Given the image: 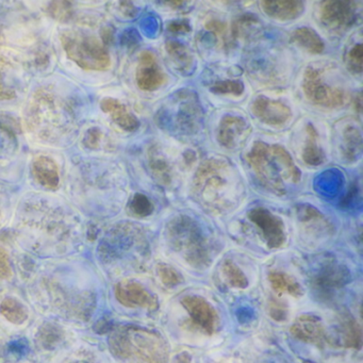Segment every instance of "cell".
<instances>
[{
	"mask_svg": "<svg viewBox=\"0 0 363 363\" xmlns=\"http://www.w3.org/2000/svg\"><path fill=\"white\" fill-rule=\"evenodd\" d=\"M246 161L260 184L276 194L286 193L284 182L297 184L301 180V172L282 146L256 142L246 155Z\"/></svg>",
	"mask_w": 363,
	"mask_h": 363,
	"instance_id": "6da1fadb",
	"label": "cell"
},
{
	"mask_svg": "<svg viewBox=\"0 0 363 363\" xmlns=\"http://www.w3.org/2000/svg\"><path fill=\"white\" fill-rule=\"evenodd\" d=\"M235 188L233 167L220 159H209L201 163L193 182L195 196L206 208L216 212L229 207Z\"/></svg>",
	"mask_w": 363,
	"mask_h": 363,
	"instance_id": "7a4b0ae2",
	"label": "cell"
},
{
	"mask_svg": "<svg viewBox=\"0 0 363 363\" xmlns=\"http://www.w3.org/2000/svg\"><path fill=\"white\" fill-rule=\"evenodd\" d=\"M111 350L116 358L137 363H167L169 346L159 333L139 327H124L112 335Z\"/></svg>",
	"mask_w": 363,
	"mask_h": 363,
	"instance_id": "3957f363",
	"label": "cell"
},
{
	"mask_svg": "<svg viewBox=\"0 0 363 363\" xmlns=\"http://www.w3.org/2000/svg\"><path fill=\"white\" fill-rule=\"evenodd\" d=\"M167 231L174 250L182 254L191 267L203 269L211 262L207 240L194 220L188 216H178L169 223Z\"/></svg>",
	"mask_w": 363,
	"mask_h": 363,
	"instance_id": "277c9868",
	"label": "cell"
},
{
	"mask_svg": "<svg viewBox=\"0 0 363 363\" xmlns=\"http://www.w3.org/2000/svg\"><path fill=\"white\" fill-rule=\"evenodd\" d=\"M63 48L71 60L88 71H106L111 59L103 44L89 33L65 31L61 37Z\"/></svg>",
	"mask_w": 363,
	"mask_h": 363,
	"instance_id": "5b68a950",
	"label": "cell"
},
{
	"mask_svg": "<svg viewBox=\"0 0 363 363\" xmlns=\"http://www.w3.org/2000/svg\"><path fill=\"white\" fill-rule=\"evenodd\" d=\"M303 91L310 103L326 109L343 107L348 99L347 93L343 89L327 84L324 72L315 67H308L306 69Z\"/></svg>",
	"mask_w": 363,
	"mask_h": 363,
	"instance_id": "8992f818",
	"label": "cell"
},
{
	"mask_svg": "<svg viewBox=\"0 0 363 363\" xmlns=\"http://www.w3.org/2000/svg\"><path fill=\"white\" fill-rule=\"evenodd\" d=\"M359 7L354 1H323L320 7V20L328 30L341 33L356 23Z\"/></svg>",
	"mask_w": 363,
	"mask_h": 363,
	"instance_id": "52a82bcc",
	"label": "cell"
},
{
	"mask_svg": "<svg viewBox=\"0 0 363 363\" xmlns=\"http://www.w3.org/2000/svg\"><path fill=\"white\" fill-rule=\"evenodd\" d=\"M250 222L260 230L269 248H280L286 243V233L282 220L265 208H254L248 212Z\"/></svg>",
	"mask_w": 363,
	"mask_h": 363,
	"instance_id": "ba28073f",
	"label": "cell"
},
{
	"mask_svg": "<svg viewBox=\"0 0 363 363\" xmlns=\"http://www.w3.org/2000/svg\"><path fill=\"white\" fill-rule=\"evenodd\" d=\"M192 322L208 335H213L218 328L220 318L213 306L203 297L188 295L182 299Z\"/></svg>",
	"mask_w": 363,
	"mask_h": 363,
	"instance_id": "9c48e42d",
	"label": "cell"
},
{
	"mask_svg": "<svg viewBox=\"0 0 363 363\" xmlns=\"http://www.w3.org/2000/svg\"><path fill=\"white\" fill-rule=\"evenodd\" d=\"M135 79L138 86L146 92L157 90L167 82V75L159 65L154 52L144 50L140 54Z\"/></svg>",
	"mask_w": 363,
	"mask_h": 363,
	"instance_id": "30bf717a",
	"label": "cell"
},
{
	"mask_svg": "<svg viewBox=\"0 0 363 363\" xmlns=\"http://www.w3.org/2000/svg\"><path fill=\"white\" fill-rule=\"evenodd\" d=\"M293 337L305 343L313 344L318 347H324L329 343L328 335L324 324L318 316L312 314L299 315L290 328Z\"/></svg>",
	"mask_w": 363,
	"mask_h": 363,
	"instance_id": "8fae6325",
	"label": "cell"
},
{
	"mask_svg": "<svg viewBox=\"0 0 363 363\" xmlns=\"http://www.w3.org/2000/svg\"><path fill=\"white\" fill-rule=\"evenodd\" d=\"M116 296L125 307L156 310L159 306L156 297L139 282H120L116 286Z\"/></svg>",
	"mask_w": 363,
	"mask_h": 363,
	"instance_id": "7c38bea8",
	"label": "cell"
},
{
	"mask_svg": "<svg viewBox=\"0 0 363 363\" xmlns=\"http://www.w3.org/2000/svg\"><path fill=\"white\" fill-rule=\"evenodd\" d=\"M252 114L269 126H284L292 118V111L281 101L260 96L252 103Z\"/></svg>",
	"mask_w": 363,
	"mask_h": 363,
	"instance_id": "4fadbf2b",
	"label": "cell"
},
{
	"mask_svg": "<svg viewBox=\"0 0 363 363\" xmlns=\"http://www.w3.org/2000/svg\"><path fill=\"white\" fill-rule=\"evenodd\" d=\"M250 126L240 116H227L220 121L218 126V140L226 148H235L245 139L250 133Z\"/></svg>",
	"mask_w": 363,
	"mask_h": 363,
	"instance_id": "5bb4252c",
	"label": "cell"
},
{
	"mask_svg": "<svg viewBox=\"0 0 363 363\" xmlns=\"http://www.w3.org/2000/svg\"><path fill=\"white\" fill-rule=\"evenodd\" d=\"M261 7L269 18L286 22L301 16L305 10V4L298 0H286V1L267 0L261 3Z\"/></svg>",
	"mask_w": 363,
	"mask_h": 363,
	"instance_id": "9a60e30c",
	"label": "cell"
},
{
	"mask_svg": "<svg viewBox=\"0 0 363 363\" xmlns=\"http://www.w3.org/2000/svg\"><path fill=\"white\" fill-rule=\"evenodd\" d=\"M101 110L109 114L114 123L125 131L133 133L139 128L140 123L138 118L118 99H105L101 101Z\"/></svg>",
	"mask_w": 363,
	"mask_h": 363,
	"instance_id": "2e32d148",
	"label": "cell"
},
{
	"mask_svg": "<svg viewBox=\"0 0 363 363\" xmlns=\"http://www.w3.org/2000/svg\"><path fill=\"white\" fill-rule=\"evenodd\" d=\"M350 274L343 265L328 263L314 278V286L318 290H333L343 286L348 281Z\"/></svg>",
	"mask_w": 363,
	"mask_h": 363,
	"instance_id": "e0dca14e",
	"label": "cell"
},
{
	"mask_svg": "<svg viewBox=\"0 0 363 363\" xmlns=\"http://www.w3.org/2000/svg\"><path fill=\"white\" fill-rule=\"evenodd\" d=\"M33 174L39 184L48 189L59 186V169L54 160L48 157H38L33 164Z\"/></svg>",
	"mask_w": 363,
	"mask_h": 363,
	"instance_id": "ac0fdd59",
	"label": "cell"
},
{
	"mask_svg": "<svg viewBox=\"0 0 363 363\" xmlns=\"http://www.w3.org/2000/svg\"><path fill=\"white\" fill-rule=\"evenodd\" d=\"M342 339L347 348L359 350L362 346V330L356 318L350 312H342L339 315Z\"/></svg>",
	"mask_w": 363,
	"mask_h": 363,
	"instance_id": "d6986e66",
	"label": "cell"
},
{
	"mask_svg": "<svg viewBox=\"0 0 363 363\" xmlns=\"http://www.w3.org/2000/svg\"><path fill=\"white\" fill-rule=\"evenodd\" d=\"M291 42L312 55H320L324 52L325 44L320 35L313 29L301 27L293 31Z\"/></svg>",
	"mask_w": 363,
	"mask_h": 363,
	"instance_id": "ffe728a7",
	"label": "cell"
},
{
	"mask_svg": "<svg viewBox=\"0 0 363 363\" xmlns=\"http://www.w3.org/2000/svg\"><path fill=\"white\" fill-rule=\"evenodd\" d=\"M165 50L178 71L182 74H188L192 71L194 57L186 46L177 41H169L165 44Z\"/></svg>",
	"mask_w": 363,
	"mask_h": 363,
	"instance_id": "44dd1931",
	"label": "cell"
},
{
	"mask_svg": "<svg viewBox=\"0 0 363 363\" xmlns=\"http://www.w3.org/2000/svg\"><path fill=\"white\" fill-rule=\"evenodd\" d=\"M306 145L303 148V159L308 165L318 167L324 162V152L318 146V135L315 128L312 125H307L306 127Z\"/></svg>",
	"mask_w": 363,
	"mask_h": 363,
	"instance_id": "7402d4cb",
	"label": "cell"
},
{
	"mask_svg": "<svg viewBox=\"0 0 363 363\" xmlns=\"http://www.w3.org/2000/svg\"><path fill=\"white\" fill-rule=\"evenodd\" d=\"M269 280L276 292L288 293L295 297L301 296L303 294L301 286L288 274L282 273V272H271Z\"/></svg>",
	"mask_w": 363,
	"mask_h": 363,
	"instance_id": "603a6c76",
	"label": "cell"
},
{
	"mask_svg": "<svg viewBox=\"0 0 363 363\" xmlns=\"http://www.w3.org/2000/svg\"><path fill=\"white\" fill-rule=\"evenodd\" d=\"M52 363H99V352L86 347L75 348L72 352H60Z\"/></svg>",
	"mask_w": 363,
	"mask_h": 363,
	"instance_id": "cb8c5ba5",
	"label": "cell"
},
{
	"mask_svg": "<svg viewBox=\"0 0 363 363\" xmlns=\"http://www.w3.org/2000/svg\"><path fill=\"white\" fill-rule=\"evenodd\" d=\"M150 167L152 175L160 184H164V186L171 184V167L164 157L161 156L157 150H150Z\"/></svg>",
	"mask_w": 363,
	"mask_h": 363,
	"instance_id": "d4e9b609",
	"label": "cell"
},
{
	"mask_svg": "<svg viewBox=\"0 0 363 363\" xmlns=\"http://www.w3.org/2000/svg\"><path fill=\"white\" fill-rule=\"evenodd\" d=\"M362 150V138L356 127L348 126L344 133V157L347 160H354Z\"/></svg>",
	"mask_w": 363,
	"mask_h": 363,
	"instance_id": "484cf974",
	"label": "cell"
},
{
	"mask_svg": "<svg viewBox=\"0 0 363 363\" xmlns=\"http://www.w3.org/2000/svg\"><path fill=\"white\" fill-rule=\"evenodd\" d=\"M222 269L225 278L231 286L240 289L247 286L248 280L245 274L239 269V267L233 260H230V259L225 260Z\"/></svg>",
	"mask_w": 363,
	"mask_h": 363,
	"instance_id": "4316f807",
	"label": "cell"
},
{
	"mask_svg": "<svg viewBox=\"0 0 363 363\" xmlns=\"http://www.w3.org/2000/svg\"><path fill=\"white\" fill-rule=\"evenodd\" d=\"M0 309H1V314L14 324H22L28 316L24 306L21 305L18 301H14V299H7L4 301Z\"/></svg>",
	"mask_w": 363,
	"mask_h": 363,
	"instance_id": "83f0119b",
	"label": "cell"
},
{
	"mask_svg": "<svg viewBox=\"0 0 363 363\" xmlns=\"http://www.w3.org/2000/svg\"><path fill=\"white\" fill-rule=\"evenodd\" d=\"M298 218L303 224L308 225V226L324 227L328 228L329 223L325 220L324 216L311 206H301L298 208Z\"/></svg>",
	"mask_w": 363,
	"mask_h": 363,
	"instance_id": "f1b7e54d",
	"label": "cell"
},
{
	"mask_svg": "<svg viewBox=\"0 0 363 363\" xmlns=\"http://www.w3.org/2000/svg\"><path fill=\"white\" fill-rule=\"evenodd\" d=\"M210 90L216 94L233 95L238 97L243 95L245 86L238 80H224V82H218L212 84Z\"/></svg>",
	"mask_w": 363,
	"mask_h": 363,
	"instance_id": "f546056e",
	"label": "cell"
},
{
	"mask_svg": "<svg viewBox=\"0 0 363 363\" xmlns=\"http://www.w3.org/2000/svg\"><path fill=\"white\" fill-rule=\"evenodd\" d=\"M258 23L256 16H252V14L247 13L239 16L233 24L231 33H233V39H241V38L245 37L250 27L255 26Z\"/></svg>",
	"mask_w": 363,
	"mask_h": 363,
	"instance_id": "4dcf8cb0",
	"label": "cell"
},
{
	"mask_svg": "<svg viewBox=\"0 0 363 363\" xmlns=\"http://www.w3.org/2000/svg\"><path fill=\"white\" fill-rule=\"evenodd\" d=\"M130 210L135 216L145 218L152 213L154 205L145 195L137 194L131 201Z\"/></svg>",
	"mask_w": 363,
	"mask_h": 363,
	"instance_id": "1f68e13d",
	"label": "cell"
},
{
	"mask_svg": "<svg viewBox=\"0 0 363 363\" xmlns=\"http://www.w3.org/2000/svg\"><path fill=\"white\" fill-rule=\"evenodd\" d=\"M158 274L161 281L169 288H173L182 282V275L171 265H159Z\"/></svg>",
	"mask_w": 363,
	"mask_h": 363,
	"instance_id": "d6a6232c",
	"label": "cell"
},
{
	"mask_svg": "<svg viewBox=\"0 0 363 363\" xmlns=\"http://www.w3.org/2000/svg\"><path fill=\"white\" fill-rule=\"evenodd\" d=\"M348 69L352 73L360 75L363 71V46L362 44H357L348 52L347 56Z\"/></svg>",
	"mask_w": 363,
	"mask_h": 363,
	"instance_id": "836d02e7",
	"label": "cell"
},
{
	"mask_svg": "<svg viewBox=\"0 0 363 363\" xmlns=\"http://www.w3.org/2000/svg\"><path fill=\"white\" fill-rule=\"evenodd\" d=\"M288 309L286 306L279 299L273 298L269 301V315L277 322L286 320Z\"/></svg>",
	"mask_w": 363,
	"mask_h": 363,
	"instance_id": "e575fe53",
	"label": "cell"
},
{
	"mask_svg": "<svg viewBox=\"0 0 363 363\" xmlns=\"http://www.w3.org/2000/svg\"><path fill=\"white\" fill-rule=\"evenodd\" d=\"M11 276V267H10L9 257L7 252L0 248V280H5Z\"/></svg>",
	"mask_w": 363,
	"mask_h": 363,
	"instance_id": "d590c367",
	"label": "cell"
},
{
	"mask_svg": "<svg viewBox=\"0 0 363 363\" xmlns=\"http://www.w3.org/2000/svg\"><path fill=\"white\" fill-rule=\"evenodd\" d=\"M206 29L213 33L216 38H224L227 33V25L218 20H211L206 24Z\"/></svg>",
	"mask_w": 363,
	"mask_h": 363,
	"instance_id": "8d00e7d4",
	"label": "cell"
},
{
	"mask_svg": "<svg viewBox=\"0 0 363 363\" xmlns=\"http://www.w3.org/2000/svg\"><path fill=\"white\" fill-rule=\"evenodd\" d=\"M167 29L169 33H174V35H179V33H188L191 31L190 25L188 22L184 21H175V22H171L167 25Z\"/></svg>",
	"mask_w": 363,
	"mask_h": 363,
	"instance_id": "74e56055",
	"label": "cell"
},
{
	"mask_svg": "<svg viewBox=\"0 0 363 363\" xmlns=\"http://www.w3.org/2000/svg\"><path fill=\"white\" fill-rule=\"evenodd\" d=\"M16 97L13 91L9 90L4 86L1 82V74H0V101H7V99H12Z\"/></svg>",
	"mask_w": 363,
	"mask_h": 363,
	"instance_id": "f35d334b",
	"label": "cell"
},
{
	"mask_svg": "<svg viewBox=\"0 0 363 363\" xmlns=\"http://www.w3.org/2000/svg\"><path fill=\"white\" fill-rule=\"evenodd\" d=\"M352 104H354V111L358 112V113H361V112H362V96H361L360 92L354 96Z\"/></svg>",
	"mask_w": 363,
	"mask_h": 363,
	"instance_id": "ab89813d",
	"label": "cell"
},
{
	"mask_svg": "<svg viewBox=\"0 0 363 363\" xmlns=\"http://www.w3.org/2000/svg\"><path fill=\"white\" fill-rule=\"evenodd\" d=\"M96 135H97L96 130H95V129H93L92 131L89 133L88 140H86V142H88V145H90V143H94V147L96 146V144L95 143H97L99 140V137H96Z\"/></svg>",
	"mask_w": 363,
	"mask_h": 363,
	"instance_id": "60d3db41",
	"label": "cell"
},
{
	"mask_svg": "<svg viewBox=\"0 0 363 363\" xmlns=\"http://www.w3.org/2000/svg\"><path fill=\"white\" fill-rule=\"evenodd\" d=\"M177 361L178 363H191V357L186 354V352H184V354L178 356Z\"/></svg>",
	"mask_w": 363,
	"mask_h": 363,
	"instance_id": "b9f144b4",
	"label": "cell"
},
{
	"mask_svg": "<svg viewBox=\"0 0 363 363\" xmlns=\"http://www.w3.org/2000/svg\"><path fill=\"white\" fill-rule=\"evenodd\" d=\"M103 39L105 43H109L110 41H112L111 31H108L107 29H105V31H103Z\"/></svg>",
	"mask_w": 363,
	"mask_h": 363,
	"instance_id": "7bdbcfd3",
	"label": "cell"
},
{
	"mask_svg": "<svg viewBox=\"0 0 363 363\" xmlns=\"http://www.w3.org/2000/svg\"><path fill=\"white\" fill-rule=\"evenodd\" d=\"M167 5H173L172 8H180L184 5V1H167Z\"/></svg>",
	"mask_w": 363,
	"mask_h": 363,
	"instance_id": "ee69618b",
	"label": "cell"
}]
</instances>
